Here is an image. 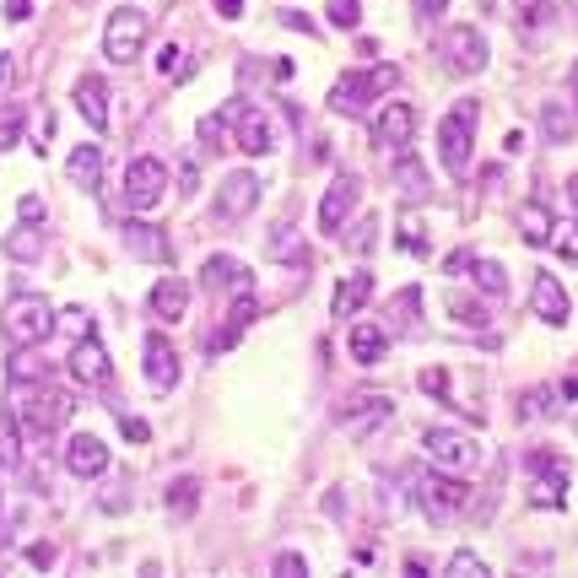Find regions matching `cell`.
Instances as JSON below:
<instances>
[{
	"label": "cell",
	"instance_id": "2",
	"mask_svg": "<svg viewBox=\"0 0 578 578\" xmlns=\"http://www.w3.org/2000/svg\"><path fill=\"white\" fill-rule=\"evenodd\" d=\"M395 65H373V71H352V76H341V82L330 87V114H341V119H362L373 109V98L379 92H395Z\"/></svg>",
	"mask_w": 578,
	"mask_h": 578
},
{
	"label": "cell",
	"instance_id": "44",
	"mask_svg": "<svg viewBox=\"0 0 578 578\" xmlns=\"http://www.w3.org/2000/svg\"><path fill=\"white\" fill-rule=\"evenodd\" d=\"M416 384H422V389H427V395H438V400H449V373H443V368H422V373H416Z\"/></svg>",
	"mask_w": 578,
	"mask_h": 578
},
{
	"label": "cell",
	"instance_id": "56",
	"mask_svg": "<svg viewBox=\"0 0 578 578\" xmlns=\"http://www.w3.org/2000/svg\"><path fill=\"white\" fill-rule=\"evenodd\" d=\"M22 217L38 222V217H44V200H38V195H22Z\"/></svg>",
	"mask_w": 578,
	"mask_h": 578
},
{
	"label": "cell",
	"instance_id": "36",
	"mask_svg": "<svg viewBox=\"0 0 578 578\" xmlns=\"http://www.w3.org/2000/svg\"><path fill=\"white\" fill-rule=\"evenodd\" d=\"M6 373H11V384H33V379H44V357H33V346H22V352L6 362Z\"/></svg>",
	"mask_w": 578,
	"mask_h": 578
},
{
	"label": "cell",
	"instance_id": "35",
	"mask_svg": "<svg viewBox=\"0 0 578 578\" xmlns=\"http://www.w3.org/2000/svg\"><path fill=\"white\" fill-rule=\"evenodd\" d=\"M22 125H28V109L22 103H0V152H11L22 141Z\"/></svg>",
	"mask_w": 578,
	"mask_h": 578
},
{
	"label": "cell",
	"instance_id": "50",
	"mask_svg": "<svg viewBox=\"0 0 578 578\" xmlns=\"http://www.w3.org/2000/svg\"><path fill=\"white\" fill-rule=\"evenodd\" d=\"M298 249V238H292V227H276L271 233V254H292Z\"/></svg>",
	"mask_w": 578,
	"mask_h": 578
},
{
	"label": "cell",
	"instance_id": "41",
	"mask_svg": "<svg viewBox=\"0 0 578 578\" xmlns=\"http://www.w3.org/2000/svg\"><path fill=\"white\" fill-rule=\"evenodd\" d=\"M395 308H400V330H411V335L422 330V325H416V308H422V287H406Z\"/></svg>",
	"mask_w": 578,
	"mask_h": 578
},
{
	"label": "cell",
	"instance_id": "34",
	"mask_svg": "<svg viewBox=\"0 0 578 578\" xmlns=\"http://www.w3.org/2000/svg\"><path fill=\"white\" fill-rule=\"evenodd\" d=\"M195 503H200V481H195V476H179V481L168 487V514L190 519V514H195Z\"/></svg>",
	"mask_w": 578,
	"mask_h": 578
},
{
	"label": "cell",
	"instance_id": "32",
	"mask_svg": "<svg viewBox=\"0 0 578 578\" xmlns=\"http://www.w3.org/2000/svg\"><path fill=\"white\" fill-rule=\"evenodd\" d=\"M395 184H400V195H406V200H427V173L406 152H400V163H395Z\"/></svg>",
	"mask_w": 578,
	"mask_h": 578
},
{
	"label": "cell",
	"instance_id": "53",
	"mask_svg": "<svg viewBox=\"0 0 578 578\" xmlns=\"http://www.w3.org/2000/svg\"><path fill=\"white\" fill-rule=\"evenodd\" d=\"M211 6H217L222 22H238V17H244V0H211Z\"/></svg>",
	"mask_w": 578,
	"mask_h": 578
},
{
	"label": "cell",
	"instance_id": "17",
	"mask_svg": "<svg viewBox=\"0 0 578 578\" xmlns=\"http://www.w3.org/2000/svg\"><path fill=\"white\" fill-rule=\"evenodd\" d=\"M33 427H38V433H60V427L65 422H71V411H76V400L71 395H65V389H38V395H33Z\"/></svg>",
	"mask_w": 578,
	"mask_h": 578
},
{
	"label": "cell",
	"instance_id": "13",
	"mask_svg": "<svg viewBox=\"0 0 578 578\" xmlns=\"http://www.w3.org/2000/svg\"><path fill=\"white\" fill-rule=\"evenodd\" d=\"M530 308L546 319V325H568V314H573V303H568V287H562L551 271H541L530 281Z\"/></svg>",
	"mask_w": 578,
	"mask_h": 578
},
{
	"label": "cell",
	"instance_id": "9",
	"mask_svg": "<svg viewBox=\"0 0 578 578\" xmlns=\"http://www.w3.org/2000/svg\"><path fill=\"white\" fill-rule=\"evenodd\" d=\"M357 200H362L357 173H335V179H330V190H325V200H319V217H314V222H319V233H341Z\"/></svg>",
	"mask_w": 578,
	"mask_h": 578
},
{
	"label": "cell",
	"instance_id": "52",
	"mask_svg": "<svg viewBox=\"0 0 578 578\" xmlns=\"http://www.w3.org/2000/svg\"><path fill=\"white\" fill-rule=\"evenodd\" d=\"M557 254H562V260H568V265H578V222L568 227V238H562V244H557Z\"/></svg>",
	"mask_w": 578,
	"mask_h": 578
},
{
	"label": "cell",
	"instance_id": "43",
	"mask_svg": "<svg viewBox=\"0 0 578 578\" xmlns=\"http://www.w3.org/2000/svg\"><path fill=\"white\" fill-rule=\"evenodd\" d=\"M157 71H163V76H179V71H184V49H179V38L157 49Z\"/></svg>",
	"mask_w": 578,
	"mask_h": 578
},
{
	"label": "cell",
	"instance_id": "25",
	"mask_svg": "<svg viewBox=\"0 0 578 578\" xmlns=\"http://www.w3.org/2000/svg\"><path fill=\"white\" fill-rule=\"evenodd\" d=\"M373 298V271H352L341 281V287H335V298H330V314H341V319H352L362 303Z\"/></svg>",
	"mask_w": 578,
	"mask_h": 578
},
{
	"label": "cell",
	"instance_id": "21",
	"mask_svg": "<svg viewBox=\"0 0 578 578\" xmlns=\"http://www.w3.org/2000/svg\"><path fill=\"white\" fill-rule=\"evenodd\" d=\"M146 308H152L163 325H179L184 319V308H190V281H179V276H163L152 287V298H146Z\"/></svg>",
	"mask_w": 578,
	"mask_h": 578
},
{
	"label": "cell",
	"instance_id": "42",
	"mask_svg": "<svg viewBox=\"0 0 578 578\" xmlns=\"http://www.w3.org/2000/svg\"><path fill=\"white\" fill-rule=\"evenodd\" d=\"M449 314L460 319V325H487V308L470 303V298H454V303H449Z\"/></svg>",
	"mask_w": 578,
	"mask_h": 578
},
{
	"label": "cell",
	"instance_id": "3",
	"mask_svg": "<svg viewBox=\"0 0 578 578\" xmlns=\"http://www.w3.org/2000/svg\"><path fill=\"white\" fill-rule=\"evenodd\" d=\"M476 119H481V103L476 98H460L449 114L438 119V163L449 173H465L470 168V141H476Z\"/></svg>",
	"mask_w": 578,
	"mask_h": 578
},
{
	"label": "cell",
	"instance_id": "30",
	"mask_svg": "<svg viewBox=\"0 0 578 578\" xmlns=\"http://www.w3.org/2000/svg\"><path fill=\"white\" fill-rule=\"evenodd\" d=\"M573 125H578V114H573L562 98H551L546 109H541V130H546V141H568V136H573Z\"/></svg>",
	"mask_w": 578,
	"mask_h": 578
},
{
	"label": "cell",
	"instance_id": "7",
	"mask_svg": "<svg viewBox=\"0 0 578 578\" xmlns=\"http://www.w3.org/2000/svg\"><path fill=\"white\" fill-rule=\"evenodd\" d=\"M163 195H168V168L157 163V157H136V163L125 168V200L136 211H152Z\"/></svg>",
	"mask_w": 578,
	"mask_h": 578
},
{
	"label": "cell",
	"instance_id": "26",
	"mask_svg": "<svg viewBox=\"0 0 578 578\" xmlns=\"http://www.w3.org/2000/svg\"><path fill=\"white\" fill-rule=\"evenodd\" d=\"M389 411H395V406H389L384 395H357V406L346 411V427H352V438H368V433L384 422Z\"/></svg>",
	"mask_w": 578,
	"mask_h": 578
},
{
	"label": "cell",
	"instance_id": "19",
	"mask_svg": "<svg viewBox=\"0 0 578 578\" xmlns=\"http://www.w3.org/2000/svg\"><path fill=\"white\" fill-rule=\"evenodd\" d=\"M76 114H82L98 136L109 130V82H103V76H82V82H76Z\"/></svg>",
	"mask_w": 578,
	"mask_h": 578
},
{
	"label": "cell",
	"instance_id": "4",
	"mask_svg": "<svg viewBox=\"0 0 578 578\" xmlns=\"http://www.w3.org/2000/svg\"><path fill=\"white\" fill-rule=\"evenodd\" d=\"M416 503L433 524H449L470 503V481L449 476V470H416Z\"/></svg>",
	"mask_w": 578,
	"mask_h": 578
},
{
	"label": "cell",
	"instance_id": "28",
	"mask_svg": "<svg viewBox=\"0 0 578 578\" xmlns=\"http://www.w3.org/2000/svg\"><path fill=\"white\" fill-rule=\"evenodd\" d=\"M65 168H71V184H76V190H98V179H103V152H98V146H76Z\"/></svg>",
	"mask_w": 578,
	"mask_h": 578
},
{
	"label": "cell",
	"instance_id": "45",
	"mask_svg": "<svg viewBox=\"0 0 578 578\" xmlns=\"http://www.w3.org/2000/svg\"><path fill=\"white\" fill-rule=\"evenodd\" d=\"M373 244H379V217H362V222H357V233H352V249H357V254H368Z\"/></svg>",
	"mask_w": 578,
	"mask_h": 578
},
{
	"label": "cell",
	"instance_id": "38",
	"mask_svg": "<svg viewBox=\"0 0 578 578\" xmlns=\"http://www.w3.org/2000/svg\"><path fill=\"white\" fill-rule=\"evenodd\" d=\"M524 465H530V476H568V460H562V454H551V449H535Z\"/></svg>",
	"mask_w": 578,
	"mask_h": 578
},
{
	"label": "cell",
	"instance_id": "33",
	"mask_svg": "<svg viewBox=\"0 0 578 578\" xmlns=\"http://www.w3.org/2000/svg\"><path fill=\"white\" fill-rule=\"evenodd\" d=\"M530 503L535 508H562L568 503V476H535L530 481Z\"/></svg>",
	"mask_w": 578,
	"mask_h": 578
},
{
	"label": "cell",
	"instance_id": "16",
	"mask_svg": "<svg viewBox=\"0 0 578 578\" xmlns=\"http://www.w3.org/2000/svg\"><path fill=\"white\" fill-rule=\"evenodd\" d=\"M422 449L433 454L438 465H454V470H465V465H476V460H481L476 443H470L465 433H449V427H433V433L422 438Z\"/></svg>",
	"mask_w": 578,
	"mask_h": 578
},
{
	"label": "cell",
	"instance_id": "46",
	"mask_svg": "<svg viewBox=\"0 0 578 578\" xmlns=\"http://www.w3.org/2000/svg\"><path fill=\"white\" fill-rule=\"evenodd\" d=\"M308 573V562L298 557V551H281L276 557V578H303Z\"/></svg>",
	"mask_w": 578,
	"mask_h": 578
},
{
	"label": "cell",
	"instance_id": "37",
	"mask_svg": "<svg viewBox=\"0 0 578 578\" xmlns=\"http://www.w3.org/2000/svg\"><path fill=\"white\" fill-rule=\"evenodd\" d=\"M470 276H476V287H487L492 298H503V292H508V276H503V265H497V260H476V271H470Z\"/></svg>",
	"mask_w": 578,
	"mask_h": 578
},
{
	"label": "cell",
	"instance_id": "39",
	"mask_svg": "<svg viewBox=\"0 0 578 578\" xmlns=\"http://www.w3.org/2000/svg\"><path fill=\"white\" fill-rule=\"evenodd\" d=\"M481 573H492V568L476 557V551H454L449 557V578H481Z\"/></svg>",
	"mask_w": 578,
	"mask_h": 578
},
{
	"label": "cell",
	"instance_id": "12",
	"mask_svg": "<svg viewBox=\"0 0 578 578\" xmlns=\"http://www.w3.org/2000/svg\"><path fill=\"white\" fill-rule=\"evenodd\" d=\"M141 352H146V357H141V362H146V384H152L157 395H168V389L179 384V352H173V346H168L157 330L141 341Z\"/></svg>",
	"mask_w": 578,
	"mask_h": 578
},
{
	"label": "cell",
	"instance_id": "20",
	"mask_svg": "<svg viewBox=\"0 0 578 578\" xmlns=\"http://www.w3.org/2000/svg\"><path fill=\"white\" fill-rule=\"evenodd\" d=\"M254 314H260V303H254V292H238V303L227 308V325L211 335V357H222V352H233L238 346V335H244L254 325Z\"/></svg>",
	"mask_w": 578,
	"mask_h": 578
},
{
	"label": "cell",
	"instance_id": "48",
	"mask_svg": "<svg viewBox=\"0 0 578 578\" xmlns=\"http://www.w3.org/2000/svg\"><path fill=\"white\" fill-rule=\"evenodd\" d=\"M55 325L76 330V341H82V335H87V308H65V319H55Z\"/></svg>",
	"mask_w": 578,
	"mask_h": 578
},
{
	"label": "cell",
	"instance_id": "1",
	"mask_svg": "<svg viewBox=\"0 0 578 578\" xmlns=\"http://www.w3.org/2000/svg\"><path fill=\"white\" fill-rule=\"evenodd\" d=\"M0 330H6V346H11V352L38 346V341H49V335H55V308H49L44 292H17V298L6 303Z\"/></svg>",
	"mask_w": 578,
	"mask_h": 578
},
{
	"label": "cell",
	"instance_id": "51",
	"mask_svg": "<svg viewBox=\"0 0 578 578\" xmlns=\"http://www.w3.org/2000/svg\"><path fill=\"white\" fill-rule=\"evenodd\" d=\"M281 28H292V33H314V22H308L303 11H292V6H287V11H281Z\"/></svg>",
	"mask_w": 578,
	"mask_h": 578
},
{
	"label": "cell",
	"instance_id": "29",
	"mask_svg": "<svg viewBox=\"0 0 578 578\" xmlns=\"http://www.w3.org/2000/svg\"><path fill=\"white\" fill-rule=\"evenodd\" d=\"M562 411V389L557 384H541L519 400V422H535V416H557Z\"/></svg>",
	"mask_w": 578,
	"mask_h": 578
},
{
	"label": "cell",
	"instance_id": "24",
	"mask_svg": "<svg viewBox=\"0 0 578 578\" xmlns=\"http://www.w3.org/2000/svg\"><path fill=\"white\" fill-rule=\"evenodd\" d=\"M346 352H352V362H362V368H373V362L389 357V335L379 325H352V335H346Z\"/></svg>",
	"mask_w": 578,
	"mask_h": 578
},
{
	"label": "cell",
	"instance_id": "59",
	"mask_svg": "<svg viewBox=\"0 0 578 578\" xmlns=\"http://www.w3.org/2000/svg\"><path fill=\"white\" fill-rule=\"evenodd\" d=\"M568 195H573V206H578V179H573V184H568Z\"/></svg>",
	"mask_w": 578,
	"mask_h": 578
},
{
	"label": "cell",
	"instance_id": "11",
	"mask_svg": "<svg viewBox=\"0 0 578 578\" xmlns=\"http://www.w3.org/2000/svg\"><path fill=\"white\" fill-rule=\"evenodd\" d=\"M65 470L82 481H98L103 470H109V443H103L98 433H76L71 443H65Z\"/></svg>",
	"mask_w": 578,
	"mask_h": 578
},
{
	"label": "cell",
	"instance_id": "23",
	"mask_svg": "<svg viewBox=\"0 0 578 578\" xmlns=\"http://www.w3.org/2000/svg\"><path fill=\"white\" fill-rule=\"evenodd\" d=\"M125 249L136 254V260H152V265L168 260V238H163V227H152V222H125Z\"/></svg>",
	"mask_w": 578,
	"mask_h": 578
},
{
	"label": "cell",
	"instance_id": "8",
	"mask_svg": "<svg viewBox=\"0 0 578 578\" xmlns=\"http://www.w3.org/2000/svg\"><path fill=\"white\" fill-rule=\"evenodd\" d=\"M443 55H449V65H454L460 76H476V71H487L492 49H487V38H481V28L460 22V28L443 33Z\"/></svg>",
	"mask_w": 578,
	"mask_h": 578
},
{
	"label": "cell",
	"instance_id": "55",
	"mask_svg": "<svg viewBox=\"0 0 578 578\" xmlns=\"http://www.w3.org/2000/svg\"><path fill=\"white\" fill-rule=\"evenodd\" d=\"M465 265H470V249H454V254H449V260H443V271H449V276H460V271H465Z\"/></svg>",
	"mask_w": 578,
	"mask_h": 578
},
{
	"label": "cell",
	"instance_id": "22",
	"mask_svg": "<svg viewBox=\"0 0 578 578\" xmlns=\"http://www.w3.org/2000/svg\"><path fill=\"white\" fill-rule=\"evenodd\" d=\"M44 249H49V233L38 222H28V217H22V227H11V233H6V260H17V265L44 260Z\"/></svg>",
	"mask_w": 578,
	"mask_h": 578
},
{
	"label": "cell",
	"instance_id": "10",
	"mask_svg": "<svg viewBox=\"0 0 578 578\" xmlns=\"http://www.w3.org/2000/svg\"><path fill=\"white\" fill-rule=\"evenodd\" d=\"M254 206H260V179H254V173H227L222 190H217V217L222 222H244Z\"/></svg>",
	"mask_w": 578,
	"mask_h": 578
},
{
	"label": "cell",
	"instance_id": "58",
	"mask_svg": "<svg viewBox=\"0 0 578 578\" xmlns=\"http://www.w3.org/2000/svg\"><path fill=\"white\" fill-rule=\"evenodd\" d=\"M416 6H422V11H427V17H438V11H443V6H449V0H416Z\"/></svg>",
	"mask_w": 578,
	"mask_h": 578
},
{
	"label": "cell",
	"instance_id": "27",
	"mask_svg": "<svg viewBox=\"0 0 578 578\" xmlns=\"http://www.w3.org/2000/svg\"><path fill=\"white\" fill-rule=\"evenodd\" d=\"M551 227H557V217H551L541 200H524V206H519V238H524V244H535V249L551 244Z\"/></svg>",
	"mask_w": 578,
	"mask_h": 578
},
{
	"label": "cell",
	"instance_id": "57",
	"mask_svg": "<svg viewBox=\"0 0 578 578\" xmlns=\"http://www.w3.org/2000/svg\"><path fill=\"white\" fill-rule=\"evenodd\" d=\"M179 195H195V163L179 168Z\"/></svg>",
	"mask_w": 578,
	"mask_h": 578
},
{
	"label": "cell",
	"instance_id": "54",
	"mask_svg": "<svg viewBox=\"0 0 578 578\" xmlns=\"http://www.w3.org/2000/svg\"><path fill=\"white\" fill-rule=\"evenodd\" d=\"M33 17V0H6V22H28Z\"/></svg>",
	"mask_w": 578,
	"mask_h": 578
},
{
	"label": "cell",
	"instance_id": "47",
	"mask_svg": "<svg viewBox=\"0 0 578 578\" xmlns=\"http://www.w3.org/2000/svg\"><path fill=\"white\" fill-rule=\"evenodd\" d=\"M119 433H125L130 443H152V427H146L141 416H119Z\"/></svg>",
	"mask_w": 578,
	"mask_h": 578
},
{
	"label": "cell",
	"instance_id": "31",
	"mask_svg": "<svg viewBox=\"0 0 578 578\" xmlns=\"http://www.w3.org/2000/svg\"><path fill=\"white\" fill-rule=\"evenodd\" d=\"M0 465L6 470L22 465V422L11 411H0Z\"/></svg>",
	"mask_w": 578,
	"mask_h": 578
},
{
	"label": "cell",
	"instance_id": "5",
	"mask_svg": "<svg viewBox=\"0 0 578 578\" xmlns=\"http://www.w3.org/2000/svg\"><path fill=\"white\" fill-rule=\"evenodd\" d=\"M146 33H152V11H136V6L114 11L109 28H103V55L114 65H130L146 49Z\"/></svg>",
	"mask_w": 578,
	"mask_h": 578
},
{
	"label": "cell",
	"instance_id": "15",
	"mask_svg": "<svg viewBox=\"0 0 578 578\" xmlns=\"http://www.w3.org/2000/svg\"><path fill=\"white\" fill-rule=\"evenodd\" d=\"M416 130V109L411 103H389V109H379V119H373V141L384 146V152H406Z\"/></svg>",
	"mask_w": 578,
	"mask_h": 578
},
{
	"label": "cell",
	"instance_id": "40",
	"mask_svg": "<svg viewBox=\"0 0 578 578\" xmlns=\"http://www.w3.org/2000/svg\"><path fill=\"white\" fill-rule=\"evenodd\" d=\"M362 22V0H330V28H357Z\"/></svg>",
	"mask_w": 578,
	"mask_h": 578
},
{
	"label": "cell",
	"instance_id": "14",
	"mask_svg": "<svg viewBox=\"0 0 578 578\" xmlns=\"http://www.w3.org/2000/svg\"><path fill=\"white\" fill-rule=\"evenodd\" d=\"M200 287L217 292V298L222 292H254V276L233 260V254H211V260L200 265Z\"/></svg>",
	"mask_w": 578,
	"mask_h": 578
},
{
	"label": "cell",
	"instance_id": "18",
	"mask_svg": "<svg viewBox=\"0 0 578 578\" xmlns=\"http://www.w3.org/2000/svg\"><path fill=\"white\" fill-rule=\"evenodd\" d=\"M71 373H76L82 384H109V379H114V362H109V352L98 346V335H82V341H76Z\"/></svg>",
	"mask_w": 578,
	"mask_h": 578
},
{
	"label": "cell",
	"instance_id": "6",
	"mask_svg": "<svg viewBox=\"0 0 578 578\" xmlns=\"http://www.w3.org/2000/svg\"><path fill=\"white\" fill-rule=\"evenodd\" d=\"M227 119V130H233V146L238 152H249V157H265L276 146V130H271V119H265V109H254V103H227L222 109Z\"/></svg>",
	"mask_w": 578,
	"mask_h": 578
},
{
	"label": "cell",
	"instance_id": "49",
	"mask_svg": "<svg viewBox=\"0 0 578 578\" xmlns=\"http://www.w3.org/2000/svg\"><path fill=\"white\" fill-rule=\"evenodd\" d=\"M28 562H33V568H55V546H49V541L28 546Z\"/></svg>",
	"mask_w": 578,
	"mask_h": 578
}]
</instances>
